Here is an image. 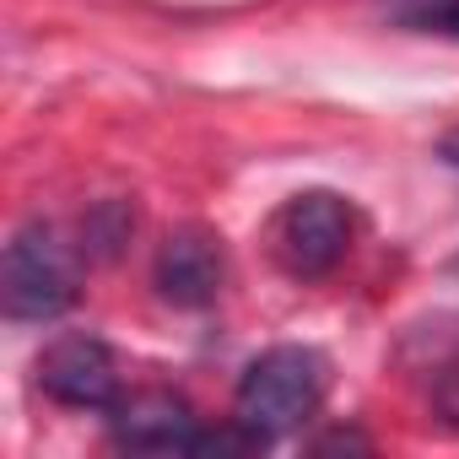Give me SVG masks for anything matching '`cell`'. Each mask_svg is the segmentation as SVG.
<instances>
[{
  "label": "cell",
  "instance_id": "obj_4",
  "mask_svg": "<svg viewBox=\"0 0 459 459\" xmlns=\"http://www.w3.org/2000/svg\"><path fill=\"white\" fill-rule=\"evenodd\" d=\"M39 389H44L55 405L103 411V416L125 400L119 362H114V351H108L98 335H60V341L39 357Z\"/></svg>",
  "mask_w": 459,
  "mask_h": 459
},
{
  "label": "cell",
  "instance_id": "obj_7",
  "mask_svg": "<svg viewBox=\"0 0 459 459\" xmlns=\"http://www.w3.org/2000/svg\"><path fill=\"white\" fill-rule=\"evenodd\" d=\"M389 17L411 33H443L459 39V0H384Z\"/></svg>",
  "mask_w": 459,
  "mask_h": 459
},
{
  "label": "cell",
  "instance_id": "obj_1",
  "mask_svg": "<svg viewBox=\"0 0 459 459\" xmlns=\"http://www.w3.org/2000/svg\"><path fill=\"white\" fill-rule=\"evenodd\" d=\"M330 384V362L314 346H271L249 362L238 384V427H249L260 443H276L281 432L303 427Z\"/></svg>",
  "mask_w": 459,
  "mask_h": 459
},
{
  "label": "cell",
  "instance_id": "obj_9",
  "mask_svg": "<svg viewBox=\"0 0 459 459\" xmlns=\"http://www.w3.org/2000/svg\"><path fill=\"white\" fill-rule=\"evenodd\" d=\"M432 411H437L448 427H459V351L432 373Z\"/></svg>",
  "mask_w": 459,
  "mask_h": 459
},
{
  "label": "cell",
  "instance_id": "obj_3",
  "mask_svg": "<svg viewBox=\"0 0 459 459\" xmlns=\"http://www.w3.org/2000/svg\"><path fill=\"white\" fill-rule=\"evenodd\" d=\"M346 244H351V205L330 189L292 195L271 227V249H276L281 271L298 281L330 276L346 260Z\"/></svg>",
  "mask_w": 459,
  "mask_h": 459
},
{
  "label": "cell",
  "instance_id": "obj_8",
  "mask_svg": "<svg viewBox=\"0 0 459 459\" xmlns=\"http://www.w3.org/2000/svg\"><path fill=\"white\" fill-rule=\"evenodd\" d=\"M135 227V216L119 205V200H108V205H98L92 216H87V227H82V238H87V255H114L119 244H125V233Z\"/></svg>",
  "mask_w": 459,
  "mask_h": 459
},
{
  "label": "cell",
  "instance_id": "obj_6",
  "mask_svg": "<svg viewBox=\"0 0 459 459\" xmlns=\"http://www.w3.org/2000/svg\"><path fill=\"white\" fill-rule=\"evenodd\" d=\"M157 292L178 308H205L216 292H221V249L211 233H200V227H178V233L162 238L157 249Z\"/></svg>",
  "mask_w": 459,
  "mask_h": 459
},
{
  "label": "cell",
  "instance_id": "obj_5",
  "mask_svg": "<svg viewBox=\"0 0 459 459\" xmlns=\"http://www.w3.org/2000/svg\"><path fill=\"white\" fill-rule=\"evenodd\" d=\"M108 432L119 448L130 454H200L205 443V427L200 416L168 394V389H141V394H125L114 411H108Z\"/></svg>",
  "mask_w": 459,
  "mask_h": 459
},
{
  "label": "cell",
  "instance_id": "obj_2",
  "mask_svg": "<svg viewBox=\"0 0 459 459\" xmlns=\"http://www.w3.org/2000/svg\"><path fill=\"white\" fill-rule=\"evenodd\" d=\"M82 292L76 260L60 244V233L49 221H28L17 227V238L6 244V265H0V298L6 314L22 325H49L60 319Z\"/></svg>",
  "mask_w": 459,
  "mask_h": 459
},
{
  "label": "cell",
  "instance_id": "obj_10",
  "mask_svg": "<svg viewBox=\"0 0 459 459\" xmlns=\"http://www.w3.org/2000/svg\"><path fill=\"white\" fill-rule=\"evenodd\" d=\"M437 152H443V162H448V168H459V135H448Z\"/></svg>",
  "mask_w": 459,
  "mask_h": 459
}]
</instances>
